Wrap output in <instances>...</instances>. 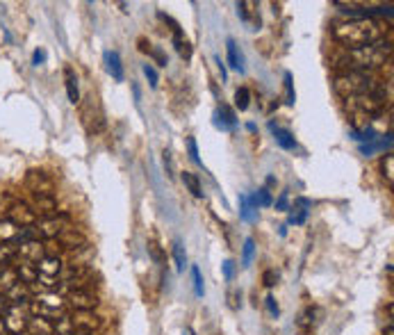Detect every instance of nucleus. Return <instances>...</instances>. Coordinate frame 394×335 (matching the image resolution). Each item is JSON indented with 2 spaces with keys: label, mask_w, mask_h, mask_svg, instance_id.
<instances>
[{
  "label": "nucleus",
  "mask_w": 394,
  "mask_h": 335,
  "mask_svg": "<svg viewBox=\"0 0 394 335\" xmlns=\"http://www.w3.org/2000/svg\"><path fill=\"white\" fill-rule=\"evenodd\" d=\"M64 84H67V96L73 105L80 103V92H78V78H75V73L71 67L64 69Z\"/></svg>",
  "instance_id": "nucleus-16"
},
{
  "label": "nucleus",
  "mask_w": 394,
  "mask_h": 335,
  "mask_svg": "<svg viewBox=\"0 0 394 335\" xmlns=\"http://www.w3.org/2000/svg\"><path fill=\"white\" fill-rule=\"evenodd\" d=\"M46 62V50H35V55H32V64H35V67H41V64Z\"/></svg>",
  "instance_id": "nucleus-38"
},
{
  "label": "nucleus",
  "mask_w": 394,
  "mask_h": 335,
  "mask_svg": "<svg viewBox=\"0 0 394 335\" xmlns=\"http://www.w3.org/2000/svg\"><path fill=\"white\" fill-rule=\"evenodd\" d=\"M35 267H37V274H41V276H53V278H60L62 269H64L60 258H50V256H43Z\"/></svg>",
  "instance_id": "nucleus-12"
},
{
  "label": "nucleus",
  "mask_w": 394,
  "mask_h": 335,
  "mask_svg": "<svg viewBox=\"0 0 394 335\" xmlns=\"http://www.w3.org/2000/svg\"><path fill=\"white\" fill-rule=\"evenodd\" d=\"M105 62H107V71L112 73V78L116 82H124V64L121 57H119L116 50H107L105 53Z\"/></svg>",
  "instance_id": "nucleus-15"
},
{
  "label": "nucleus",
  "mask_w": 394,
  "mask_h": 335,
  "mask_svg": "<svg viewBox=\"0 0 394 335\" xmlns=\"http://www.w3.org/2000/svg\"><path fill=\"white\" fill-rule=\"evenodd\" d=\"M305 205H308V201H301V208H294V212L290 214V224H303L305 217H308V210H305Z\"/></svg>",
  "instance_id": "nucleus-29"
},
{
  "label": "nucleus",
  "mask_w": 394,
  "mask_h": 335,
  "mask_svg": "<svg viewBox=\"0 0 394 335\" xmlns=\"http://www.w3.org/2000/svg\"><path fill=\"white\" fill-rule=\"evenodd\" d=\"M192 276H194V290H196V295L203 297V278H201L199 267H192Z\"/></svg>",
  "instance_id": "nucleus-33"
},
{
  "label": "nucleus",
  "mask_w": 394,
  "mask_h": 335,
  "mask_svg": "<svg viewBox=\"0 0 394 335\" xmlns=\"http://www.w3.org/2000/svg\"><path fill=\"white\" fill-rule=\"evenodd\" d=\"M383 176H385V180L392 185L394 182V158L390 153L383 158Z\"/></svg>",
  "instance_id": "nucleus-30"
},
{
  "label": "nucleus",
  "mask_w": 394,
  "mask_h": 335,
  "mask_svg": "<svg viewBox=\"0 0 394 335\" xmlns=\"http://www.w3.org/2000/svg\"><path fill=\"white\" fill-rule=\"evenodd\" d=\"M271 131H273V135H276V142H278V146H280V148H285V150L297 148V139L292 137V133L283 131V128H276L273 123H271Z\"/></svg>",
  "instance_id": "nucleus-22"
},
{
  "label": "nucleus",
  "mask_w": 394,
  "mask_h": 335,
  "mask_svg": "<svg viewBox=\"0 0 394 335\" xmlns=\"http://www.w3.org/2000/svg\"><path fill=\"white\" fill-rule=\"evenodd\" d=\"M0 319H3V326H5L7 335H26L30 315H28L26 306H7Z\"/></svg>",
  "instance_id": "nucleus-6"
},
{
  "label": "nucleus",
  "mask_w": 394,
  "mask_h": 335,
  "mask_svg": "<svg viewBox=\"0 0 394 335\" xmlns=\"http://www.w3.org/2000/svg\"><path fill=\"white\" fill-rule=\"evenodd\" d=\"M173 260H176L178 272H182V269H185V263H187V258H185V246H182L178 240L173 242Z\"/></svg>",
  "instance_id": "nucleus-28"
},
{
  "label": "nucleus",
  "mask_w": 394,
  "mask_h": 335,
  "mask_svg": "<svg viewBox=\"0 0 394 335\" xmlns=\"http://www.w3.org/2000/svg\"><path fill=\"white\" fill-rule=\"evenodd\" d=\"M58 242L64 246V248H82L84 246V237L75 231V229H71V226H67V229H64L60 235H58Z\"/></svg>",
  "instance_id": "nucleus-14"
},
{
  "label": "nucleus",
  "mask_w": 394,
  "mask_h": 335,
  "mask_svg": "<svg viewBox=\"0 0 394 335\" xmlns=\"http://www.w3.org/2000/svg\"><path fill=\"white\" fill-rule=\"evenodd\" d=\"M73 335H94V331H87V329H75Z\"/></svg>",
  "instance_id": "nucleus-45"
},
{
  "label": "nucleus",
  "mask_w": 394,
  "mask_h": 335,
  "mask_svg": "<svg viewBox=\"0 0 394 335\" xmlns=\"http://www.w3.org/2000/svg\"><path fill=\"white\" fill-rule=\"evenodd\" d=\"M37 212L32 210V205L28 203H14L12 208L7 210V221L18 226V229H28V226H35L37 224Z\"/></svg>",
  "instance_id": "nucleus-8"
},
{
  "label": "nucleus",
  "mask_w": 394,
  "mask_h": 335,
  "mask_svg": "<svg viewBox=\"0 0 394 335\" xmlns=\"http://www.w3.org/2000/svg\"><path fill=\"white\" fill-rule=\"evenodd\" d=\"M148 53H151L153 57L158 60V64H160V67H167V55H164V53H162L160 48H151Z\"/></svg>",
  "instance_id": "nucleus-37"
},
{
  "label": "nucleus",
  "mask_w": 394,
  "mask_h": 335,
  "mask_svg": "<svg viewBox=\"0 0 394 335\" xmlns=\"http://www.w3.org/2000/svg\"><path fill=\"white\" fill-rule=\"evenodd\" d=\"M297 101V94H294V82H292V73H285V103L294 105Z\"/></svg>",
  "instance_id": "nucleus-31"
},
{
  "label": "nucleus",
  "mask_w": 394,
  "mask_h": 335,
  "mask_svg": "<svg viewBox=\"0 0 394 335\" xmlns=\"http://www.w3.org/2000/svg\"><path fill=\"white\" fill-rule=\"evenodd\" d=\"M71 319H73V326L75 329H87V331H94L98 324H101L96 315H92V310L75 312V317H71Z\"/></svg>",
  "instance_id": "nucleus-18"
},
{
  "label": "nucleus",
  "mask_w": 394,
  "mask_h": 335,
  "mask_svg": "<svg viewBox=\"0 0 394 335\" xmlns=\"http://www.w3.org/2000/svg\"><path fill=\"white\" fill-rule=\"evenodd\" d=\"M187 150H190V158L196 162V165H201V158H199V146H196V139L187 137Z\"/></svg>",
  "instance_id": "nucleus-35"
},
{
  "label": "nucleus",
  "mask_w": 394,
  "mask_h": 335,
  "mask_svg": "<svg viewBox=\"0 0 394 335\" xmlns=\"http://www.w3.org/2000/svg\"><path fill=\"white\" fill-rule=\"evenodd\" d=\"M385 28L376 18H354L333 26V37L344 50H360L383 39Z\"/></svg>",
  "instance_id": "nucleus-1"
},
{
  "label": "nucleus",
  "mask_w": 394,
  "mask_h": 335,
  "mask_svg": "<svg viewBox=\"0 0 394 335\" xmlns=\"http://www.w3.org/2000/svg\"><path fill=\"white\" fill-rule=\"evenodd\" d=\"M32 210L37 212V217H39V212L43 217H50V214L58 212V203H55V199L48 197V194H35V205H32Z\"/></svg>",
  "instance_id": "nucleus-13"
},
{
  "label": "nucleus",
  "mask_w": 394,
  "mask_h": 335,
  "mask_svg": "<svg viewBox=\"0 0 394 335\" xmlns=\"http://www.w3.org/2000/svg\"><path fill=\"white\" fill-rule=\"evenodd\" d=\"M288 201H290V197H288V192H283V194H280V199L276 201V210H280V212H285V210H288Z\"/></svg>",
  "instance_id": "nucleus-39"
},
{
  "label": "nucleus",
  "mask_w": 394,
  "mask_h": 335,
  "mask_svg": "<svg viewBox=\"0 0 394 335\" xmlns=\"http://www.w3.org/2000/svg\"><path fill=\"white\" fill-rule=\"evenodd\" d=\"M253 251H256V242L248 237V240L244 242V258H242V267H248V265H251V260H253Z\"/></svg>",
  "instance_id": "nucleus-32"
},
{
  "label": "nucleus",
  "mask_w": 394,
  "mask_h": 335,
  "mask_svg": "<svg viewBox=\"0 0 394 335\" xmlns=\"http://www.w3.org/2000/svg\"><path fill=\"white\" fill-rule=\"evenodd\" d=\"M182 182H185V187H187L196 199L203 197L201 180H199V176H196V174H190V171H185V174H182Z\"/></svg>",
  "instance_id": "nucleus-24"
},
{
  "label": "nucleus",
  "mask_w": 394,
  "mask_h": 335,
  "mask_svg": "<svg viewBox=\"0 0 394 335\" xmlns=\"http://www.w3.org/2000/svg\"><path fill=\"white\" fill-rule=\"evenodd\" d=\"M185 335H194V331L192 329H185Z\"/></svg>",
  "instance_id": "nucleus-48"
},
{
  "label": "nucleus",
  "mask_w": 394,
  "mask_h": 335,
  "mask_svg": "<svg viewBox=\"0 0 394 335\" xmlns=\"http://www.w3.org/2000/svg\"><path fill=\"white\" fill-rule=\"evenodd\" d=\"M69 226L67 214H50V217H39L35 224L37 237L41 240H58V235Z\"/></svg>",
  "instance_id": "nucleus-7"
},
{
  "label": "nucleus",
  "mask_w": 394,
  "mask_h": 335,
  "mask_svg": "<svg viewBox=\"0 0 394 335\" xmlns=\"http://www.w3.org/2000/svg\"><path fill=\"white\" fill-rule=\"evenodd\" d=\"M253 203L258 205V208H269V205L273 203L269 190H267V187H260V190L256 192V197H253Z\"/></svg>",
  "instance_id": "nucleus-27"
},
{
  "label": "nucleus",
  "mask_w": 394,
  "mask_h": 335,
  "mask_svg": "<svg viewBox=\"0 0 394 335\" xmlns=\"http://www.w3.org/2000/svg\"><path fill=\"white\" fill-rule=\"evenodd\" d=\"M173 46H176L178 55L182 60H192V46H190V41L182 37V30L178 26H173Z\"/></svg>",
  "instance_id": "nucleus-19"
},
{
  "label": "nucleus",
  "mask_w": 394,
  "mask_h": 335,
  "mask_svg": "<svg viewBox=\"0 0 394 335\" xmlns=\"http://www.w3.org/2000/svg\"><path fill=\"white\" fill-rule=\"evenodd\" d=\"M5 308H7V304H5V299L0 297V317H3V312H5Z\"/></svg>",
  "instance_id": "nucleus-46"
},
{
  "label": "nucleus",
  "mask_w": 394,
  "mask_h": 335,
  "mask_svg": "<svg viewBox=\"0 0 394 335\" xmlns=\"http://www.w3.org/2000/svg\"><path fill=\"white\" fill-rule=\"evenodd\" d=\"M144 75L148 78V82H151V87H158V71L151 67V64H146L144 67Z\"/></svg>",
  "instance_id": "nucleus-36"
},
{
  "label": "nucleus",
  "mask_w": 394,
  "mask_h": 335,
  "mask_svg": "<svg viewBox=\"0 0 394 335\" xmlns=\"http://www.w3.org/2000/svg\"><path fill=\"white\" fill-rule=\"evenodd\" d=\"M383 335H394V326H392V324L385 329V333H383Z\"/></svg>",
  "instance_id": "nucleus-47"
},
{
  "label": "nucleus",
  "mask_w": 394,
  "mask_h": 335,
  "mask_svg": "<svg viewBox=\"0 0 394 335\" xmlns=\"http://www.w3.org/2000/svg\"><path fill=\"white\" fill-rule=\"evenodd\" d=\"M26 182L32 194H48V197H53V180L43 171H30Z\"/></svg>",
  "instance_id": "nucleus-11"
},
{
  "label": "nucleus",
  "mask_w": 394,
  "mask_h": 335,
  "mask_svg": "<svg viewBox=\"0 0 394 335\" xmlns=\"http://www.w3.org/2000/svg\"><path fill=\"white\" fill-rule=\"evenodd\" d=\"M67 304L75 310V312H82V310H94L96 304H98V299L96 295H92L89 290L87 287H80V290H73L69 299H67Z\"/></svg>",
  "instance_id": "nucleus-10"
},
{
  "label": "nucleus",
  "mask_w": 394,
  "mask_h": 335,
  "mask_svg": "<svg viewBox=\"0 0 394 335\" xmlns=\"http://www.w3.org/2000/svg\"><path fill=\"white\" fill-rule=\"evenodd\" d=\"M148 253H151V258H153V260H155V263H162L164 260V253H162V248L158 246V242H148Z\"/></svg>",
  "instance_id": "nucleus-34"
},
{
  "label": "nucleus",
  "mask_w": 394,
  "mask_h": 335,
  "mask_svg": "<svg viewBox=\"0 0 394 335\" xmlns=\"http://www.w3.org/2000/svg\"><path fill=\"white\" fill-rule=\"evenodd\" d=\"M217 126L224 128V131H231V128L237 126V119H235V112L231 110L228 105H221L217 110Z\"/></svg>",
  "instance_id": "nucleus-20"
},
{
  "label": "nucleus",
  "mask_w": 394,
  "mask_h": 335,
  "mask_svg": "<svg viewBox=\"0 0 394 335\" xmlns=\"http://www.w3.org/2000/svg\"><path fill=\"white\" fill-rule=\"evenodd\" d=\"M267 308L271 310V315L278 317V306H276V301H273V297H267Z\"/></svg>",
  "instance_id": "nucleus-43"
},
{
  "label": "nucleus",
  "mask_w": 394,
  "mask_h": 335,
  "mask_svg": "<svg viewBox=\"0 0 394 335\" xmlns=\"http://www.w3.org/2000/svg\"><path fill=\"white\" fill-rule=\"evenodd\" d=\"M385 103H388V92H385V87H383V84H376V87H371L369 92L356 96V99H351V105L363 116L378 114L383 107H385Z\"/></svg>",
  "instance_id": "nucleus-5"
},
{
  "label": "nucleus",
  "mask_w": 394,
  "mask_h": 335,
  "mask_svg": "<svg viewBox=\"0 0 394 335\" xmlns=\"http://www.w3.org/2000/svg\"><path fill=\"white\" fill-rule=\"evenodd\" d=\"M164 169H167V176H173V165H171V153L164 150Z\"/></svg>",
  "instance_id": "nucleus-41"
},
{
  "label": "nucleus",
  "mask_w": 394,
  "mask_h": 335,
  "mask_svg": "<svg viewBox=\"0 0 394 335\" xmlns=\"http://www.w3.org/2000/svg\"><path fill=\"white\" fill-rule=\"evenodd\" d=\"M32 317H43L55 322L58 317H62L67 312V301H64L58 292H39L37 297H32L28 301Z\"/></svg>",
  "instance_id": "nucleus-4"
},
{
  "label": "nucleus",
  "mask_w": 394,
  "mask_h": 335,
  "mask_svg": "<svg viewBox=\"0 0 394 335\" xmlns=\"http://www.w3.org/2000/svg\"><path fill=\"white\" fill-rule=\"evenodd\" d=\"M239 201H242V210H239V217H242L244 221H256L258 219V205L253 203V199L242 197Z\"/></svg>",
  "instance_id": "nucleus-23"
},
{
  "label": "nucleus",
  "mask_w": 394,
  "mask_h": 335,
  "mask_svg": "<svg viewBox=\"0 0 394 335\" xmlns=\"http://www.w3.org/2000/svg\"><path fill=\"white\" fill-rule=\"evenodd\" d=\"M276 280H278V274H276V272H265V285H267V287L276 285Z\"/></svg>",
  "instance_id": "nucleus-40"
},
{
  "label": "nucleus",
  "mask_w": 394,
  "mask_h": 335,
  "mask_svg": "<svg viewBox=\"0 0 394 335\" xmlns=\"http://www.w3.org/2000/svg\"><path fill=\"white\" fill-rule=\"evenodd\" d=\"M73 331H75L73 319L67 315V312L53 322V335H73Z\"/></svg>",
  "instance_id": "nucleus-21"
},
{
  "label": "nucleus",
  "mask_w": 394,
  "mask_h": 335,
  "mask_svg": "<svg viewBox=\"0 0 394 335\" xmlns=\"http://www.w3.org/2000/svg\"><path fill=\"white\" fill-rule=\"evenodd\" d=\"M28 335H53V322L43 317H30L28 319Z\"/></svg>",
  "instance_id": "nucleus-17"
},
{
  "label": "nucleus",
  "mask_w": 394,
  "mask_h": 335,
  "mask_svg": "<svg viewBox=\"0 0 394 335\" xmlns=\"http://www.w3.org/2000/svg\"><path fill=\"white\" fill-rule=\"evenodd\" d=\"M217 64H219V71H221V80L226 82V80H228V71H226V64L221 62V57H217Z\"/></svg>",
  "instance_id": "nucleus-44"
},
{
  "label": "nucleus",
  "mask_w": 394,
  "mask_h": 335,
  "mask_svg": "<svg viewBox=\"0 0 394 335\" xmlns=\"http://www.w3.org/2000/svg\"><path fill=\"white\" fill-rule=\"evenodd\" d=\"M248 105H251V92L246 87H239L235 92V107L239 112H244V110H248Z\"/></svg>",
  "instance_id": "nucleus-26"
},
{
  "label": "nucleus",
  "mask_w": 394,
  "mask_h": 335,
  "mask_svg": "<svg viewBox=\"0 0 394 335\" xmlns=\"http://www.w3.org/2000/svg\"><path fill=\"white\" fill-rule=\"evenodd\" d=\"M392 55V44L390 41H376L367 48L360 50H346L340 57L344 71H363V73H371L374 69L383 67Z\"/></svg>",
  "instance_id": "nucleus-2"
},
{
  "label": "nucleus",
  "mask_w": 394,
  "mask_h": 335,
  "mask_svg": "<svg viewBox=\"0 0 394 335\" xmlns=\"http://www.w3.org/2000/svg\"><path fill=\"white\" fill-rule=\"evenodd\" d=\"M5 299V304L7 306H26L28 301H30V285L26 283H21V280H16V283L12 285H7L3 290V295H0Z\"/></svg>",
  "instance_id": "nucleus-9"
},
{
  "label": "nucleus",
  "mask_w": 394,
  "mask_h": 335,
  "mask_svg": "<svg viewBox=\"0 0 394 335\" xmlns=\"http://www.w3.org/2000/svg\"><path fill=\"white\" fill-rule=\"evenodd\" d=\"M233 272H235V263H233V260H228V263L224 265V274H226V278H233Z\"/></svg>",
  "instance_id": "nucleus-42"
},
{
  "label": "nucleus",
  "mask_w": 394,
  "mask_h": 335,
  "mask_svg": "<svg viewBox=\"0 0 394 335\" xmlns=\"http://www.w3.org/2000/svg\"><path fill=\"white\" fill-rule=\"evenodd\" d=\"M226 50H228V64H231L233 69L242 71V69H244V67H242V57L237 55V44H235L233 39L226 41Z\"/></svg>",
  "instance_id": "nucleus-25"
},
{
  "label": "nucleus",
  "mask_w": 394,
  "mask_h": 335,
  "mask_svg": "<svg viewBox=\"0 0 394 335\" xmlns=\"http://www.w3.org/2000/svg\"><path fill=\"white\" fill-rule=\"evenodd\" d=\"M376 80L371 73H363V71H340L333 78V89L340 99L351 101L356 96L369 92L371 87H376Z\"/></svg>",
  "instance_id": "nucleus-3"
}]
</instances>
